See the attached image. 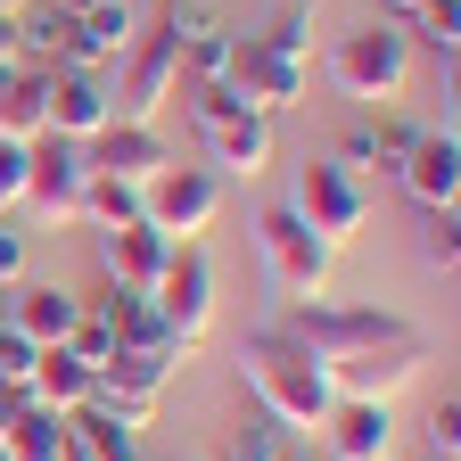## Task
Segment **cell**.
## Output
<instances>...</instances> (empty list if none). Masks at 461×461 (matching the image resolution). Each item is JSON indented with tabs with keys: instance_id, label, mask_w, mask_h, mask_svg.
Listing matches in <instances>:
<instances>
[{
	"instance_id": "obj_1",
	"label": "cell",
	"mask_w": 461,
	"mask_h": 461,
	"mask_svg": "<svg viewBox=\"0 0 461 461\" xmlns=\"http://www.w3.org/2000/svg\"><path fill=\"white\" fill-rule=\"evenodd\" d=\"M240 379H248V395H256V412H272L288 437H321L330 403H338L330 371H321L288 330H256V338L240 346Z\"/></svg>"
},
{
	"instance_id": "obj_2",
	"label": "cell",
	"mask_w": 461,
	"mask_h": 461,
	"mask_svg": "<svg viewBox=\"0 0 461 461\" xmlns=\"http://www.w3.org/2000/svg\"><path fill=\"white\" fill-rule=\"evenodd\" d=\"M321 75L355 99V107H395L403 83H412V33L387 25V17H363L355 33H338L330 58H321Z\"/></svg>"
},
{
	"instance_id": "obj_3",
	"label": "cell",
	"mask_w": 461,
	"mask_h": 461,
	"mask_svg": "<svg viewBox=\"0 0 461 461\" xmlns=\"http://www.w3.org/2000/svg\"><path fill=\"white\" fill-rule=\"evenodd\" d=\"M280 330L297 338L321 371L346 363V355H371V346H403V338H420V321H403L395 305H330V297H305Z\"/></svg>"
},
{
	"instance_id": "obj_4",
	"label": "cell",
	"mask_w": 461,
	"mask_h": 461,
	"mask_svg": "<svg viewBox=\"0 0 461 461\" xmlns=\"http://www.w3.org/2000/svg\"><path fill=\"white\" fill-rule=\"evenodd\" d=\"M305 214V230L321 248H355L363 230H371V182L355 165H338V157H313V165H297V198H288Z\"/></svg>"
},
{
	"instance_id": "obj_5",
	"label": "cell",
	"mask_w": 461,
	"mask_h": 461,
	"mask_svg": "<svg viewBox=\"0 0 461 461\" xmlns=\"http://www.w3.org/2000/svg\"><path fill=\"white\" fill-rule=\"evenodd\" d=\"M222 214V173L214 165H157L149 182H140V222L165 230V240H206Z\"/></svg>"
},
{
	"instance_id": "obj_6",
	"label": "cell",
	"mask_w": 461,
	"mask_h": 461,
	"mask_svg": "<svg viewBox=\"0 0 461 461\" xmlns=\"http://www.w3.org/2000/svg\"><path fill=\"white\" fill-rule=\"evenodd\" d=\"M256 248H264V280L280 288V297H297V305H305V297H321V288H330L338 248L313 240L297 206H264V214H256Z\"/></svg>"
},
{
	"instance_id": "obj_7",
	"label": "cell",
	"mask_w": 461,
	"mask_h": 461,
	"mask_svg": "<svg viewBox=\"0 0 461 461\" xmlns=\"http://www.w3.org/2000/svg\"><path fill=\"white\" fill-rule=\"evenodd\" d=\"M214 288H222V280H214V256H206V240H182V248H173V264H165V280L149 288L182 355H198V346L214 338V305H222Z\"/></svg>"
},
{
	"instance_id": "obj_8",
	"label": "cell",
	"mask_w": 461,
	"mask_h": 461,
	"mask_svg": "<svg viewBox=\"0 0 461 461\" xmlns=\"http://www.w3.org/2000/svg\"><path fill=\"white\" fill-rule=\"evenodd\" d=\"M107 91H115V115H124V124H157L165 99H182V41L165 25H140V41L124 50V67L107 75Z\"/></svg>"
},
{
	"instance_id": "obj_9",
	"label": "cell",
	"mask_w": 461,
	"mask_h": 461,
	"mask_svg": "<svg viewBox=\"0 0 461 461\" xmlns=\"http://www.w3.org/2000/svg\"><path fill=\"white\" fill-rule=\"evenodd\" d=\"M83 182H91V149H83V140L41 132V140H33V182H25V206H33L50 230H67V222H83Z\"/></svg>"
},
{
	"instance_id": "obj_10",
	"label": "cell",
	"mask_w": 461,
	"mask_h": 461,
	"mask_svg": "<svg viewBox=\"0 0 461 461\" xmlns=\"http://www.w3.org/2000/svg\"><path fill=\"white\" fill-rule=\"evenodd\" d=\"M305 58H288V50H272L264 33H240V50H230V83H240V99L256 107V115H288L305 99Z\"/></svg>"
},
{
	"instance_id": "obj_11",
	"label": "cell",
	"mask_w": 461,
	"mask_h": 461,
	"mask_svg": "<svg viewBox=\"0 0 461 461\" xmlns=\"http://www.w3.org/2000/svg\"><path fill=\"white\" fill-rule=\"evenodd\" d=\"M115 124L107 67H50V132L58 140H99Z\"/></svg>"
},
{
	"instance_id": "obj_12",
	"label": "cell",
	"mask_w": 461,
	"mask_h": 461,
	"mask_svg": "<svg viewBox=\"0 0 461 461\" xmlns=\"http://www.w3.org/2000/svg\"><path fill=\"white\" fill-rule=\"evenodd\" d=\"M395 182H403V198H412L420 214H453V198H461V140H453V124H429L412 140V157L395 165Z\"/></svg>"
},
{
	"instance_id": "obj_13",
	"label": "cell",
	"mask_w": 461,
	"mask_h": 461,
	"mask_svg": "<svg viewBox=\"0 0 461 461\" xmlns=\"http://www.w3.org/2000/svg\"><path fill=\"white\" fill-rule=\"evenodd\" d=\"M91 305H99L107 330H115V355H157V363H173V371L190 363L182 346H173V330H165V313H157L149 288H99Z\"/></svg>"
},
{
	"instance_id": "obj_14",
	"label": "cell",
	"mask_w": 461,
	"mask_h": 461,
	"mask_svg": "<svg viewBox=\"0 0 461 461\" xmlns=\"http://www.w3.org/2000/svg\"><path fill=\"white\" fill-rule=\"evenodd\" d=\"M321 445H330V461H395V403L338 395L321 420Z\"/></svg>"
},
{
	"instance_id": "obj_15",
	"label": "cell",
	"mask_w": 461,
	"mask_h": 461,
	"mask_svg": "<svg viewBox=\"0 0 461 461\" xmlns=\"http://www.w3.org/2000/svg\"><path fill=\"white\" fill-rule=\"evenodd\" d=\"M165 379H173V363H157V355H115V363L99 371L91 403H99V412H115L124 429H149L157 403H165Z\"/></svg>"
},
{
	"instance_id": "obj_16",
	"label": "cell",
	"mask_w": 461,
	"mask_h": 461,
	"mask_svg": "<svg viewBox=\"0 0 461 461\" xmlns=\"http://www.w3.org/2000/svg\"><path fill=\"white\" fill-rule=\"evenodd\" d=\"M75 33H67V67H124V50L140 41V9L132 0H91V9H67Z\"/></svg>"
},
{
	"instance_id": "obj_17",
	"label": "cell",
	"mask_w": 461,
	"mask_h": 461,
	"mask_svg": "<svg viewBox=\"0 0 461 461\" xmlns=\"http://www.w3.org/2000/svg\"><path fill=\"white\" fill-rule=\"evenodd\" d=\"M0 305H9V330L33 338V346H67V330L83 321V297L58 280H9L0 288Z\"/></svg>"
},
{
	"instance_id": "obj_18",
	"label": "cell",
	"mask_w": 461,
	"mask_h": 461,
	"mask_svg": "<svg viewBox=\"0 0 461 461\" xmlns=\"http://www.w3.org/2000/svg\"><path fill=\"white\" fill-rule=\"evenodd\" d=\"M173 248H182V240H165V230H149V222L99 230V280L107 288H157L165 264H173Z\"/></svg>"
},
{
	"instance_id": "obj_19",
	"label": "cell",
	"mask_w": 461,
	"mask_h": 461,
	"mask_svg": "<svg viewBox=\"0 0 461 461\" xmlns=\"http://www.w3.org/2000/svg\"><path fill=\"white\" fill-rule=\"evenodd\" d=\"M429 124H412V115H395V107H363L355 124H346V140H338V165H355V173H395L403 157H412V140H420Z\"/></svg>"
},
{
	"instance_id": "obj_20",
	"label": "cell",
	"mask_w": 461,
	"mask_h": 461,
	"mask_svg": "<svg viewBox=\"0 0 461 461\" xmlns=\"http://www.w3.org/2000/svg\"><path fill=\"white\" fill-rule=\"evenodd\" d=\"M91 149V173H115V182H149L157 165H173V140L157 132V124H124V115H115V124L99 132V140H83Z\"/></svg>"
},
{
	"instance_id": "obj_21",
	"label": "cell",
	"mask_w": 461,
	"mask_h": 461,
	"mask_svg": "<svg viewBox=\"0 0 461 461\" xmlns=\"http://www.w3.org/2000/svg\"><path fill=\"white\" fill-rule=\"evenodd\" d=\"M41 132H50V75L9 58V67H0V140H25L33 149Z\"/></svg>"
},
{
	"instance_id": "obj_22",
	"label": "cell",
	"mask_w": 461,
	"mask_h": 461,
	"mask_svg": "<svg viewBox=\"0 0 461 461\" xmlns=\"http://www.w3.org/2000/svg\"><path fill=\"white\" fill-rule=\"evenodd\" d=\"M206 157H214L222 173H240V182H256V173L272 165V115H256V107L222 115V124L206 132Z\"/></svg>"
},
{
	"instance_id": "obj_23",
	"label": "cell",
	"mask_w": 461,
	"mask_h": 461,
	"mask_svg": "<svg viewBox=\"0 0 461 461\" xmlns=\"http://www.w3.org/2000/svg\"><path fill=\"white\" fill-rule=\"evenodd\" d=\"M67 461H140V429H124L99 403H75L67 412Z\"/></svg>"
},
{
	"instance_id": "obj_24",
	"label": "cell",
	"mask_w": 461,
	"mask_h": 461,
	"mask_svg": "<svg viewBox=\"0 0 461 461\" xmlns=\"http://www.w3.org/2000/svg\"><path fill=\"white\" fill-rule=\"evenodd\" d=\"M25 387H33V403H50V412H75V403H91L99 371H91V363H75L67 346H41L33 371H25Z\"/></svg>"
},
{
	"instance_id": "obj_25",
	"label": "cell",
	"mask_w": 461,
	"mask_h": 461,
	"mask_svg": "<svg viewBox=\"0 0 461 461\" xmlns=\"http://www.w3.org/2000/svg\"><path fill=\"white\" fill-rule=\"evenodd\" d=\"M0 461H67V412L25 403V412L0 429Z\"/></svg>"
},
{
	"instance_id": "obj_26",
	"label": "cell",
	"mask_w": 461,
	"mask_h": 461,
	"mask_svg": "<svg viewBox=\"0 0 461 461\" xmlns=\"http://www.w3.org/2000/svg\"><path fill=\"white\" fill-rule=\"evenodd\" d=\"M124 222H140V190L115 182V173H91L83 182V230H124Z\"/></svg>"
},
{
	"instance_id": "obj_27",
	"label": "cell",
	"mask_w": 461,
	"mask_h": 461,
	"mask_svg": "<svg viewBox=\"0 0 461 461\" xmlns=\"http://www.w3.org/2000/svg\"><path fill=\"white\" fill-rule=\"evenodd\" d=\"M403 33H412V41L437 58V67L453 75V58H461V0H429V9H420L412 25H403Z\"/></svg>"
},
{
	"instance_id": "obj_28",
	"label": "cell",
	"mask_w": 461,
	"mask_h": 461,
	"mask_svg": "<svg viewBox=\"0 0 461 461\" xmlns=\"http://www.w3.org/2000/svg\"><path fill=\"white\" fill-rule=\"evenodd\" d=\"M280 453H288V429L272 412H248L240 429L222 437V461H280Z\"/></svg>"
},
{
	"instance_id": "obj_29",
	"label": "cell",
	"mask_w": 461,
	"mask_h": 461,
	"mask_svg": "<svg viewBox=\"0 0 461 461\" xmlns=\"http://www.w3.org/2000/svg\"><path fill=\"white\" fill-rule=\"evenodd\" d=\"M256 33H264L272 50H288V58H305V67H313V0H280Z\"/></svg>"
},
{
	"instance_id": "obj_30",
	"label": "cell",
	"mask_w": 461,
	"mask_h": 461,
	"mask_svg": "<svg viewBox=\"0 0 461 461\" xmlns=\"http://www.w3.org/2000/svg\"><path fill=\"white\" fill-rule=\"evenodd\" d=\"M182 91H190V132H198V140L222 124V115H240V107H248L230 75H214V83H190V75H182Z\"/></svg>"
},
{
	"instance_id": "obj_31",
	"label": "cell",
	"mask_w": 461,
	"mask_h": 461,
	"mask_svg": "<svg viewBox=\"0 0 461 461\" xmlns=\"http://www.w3.org/2000/svg\"><path fill=\"white\" fill-rule=\"evenodd\" d=\"M67 355H75V363H91V371H107V363H115V330H107V313H99L91 297H83V321L67 330Z\"/></svg>"
},
{
	"instance_id": "obj_32",
	"label": "cell",
	"mask_w": 461,
	"mask_h": 461,
	"mask_svg": "<svg viewBox=\"0 0 461 461\" xmlns=\"http://www.w3.org/2000/svg\"><path fill=\"white\" fill-rule=\"evenodd\" d=\"M25 182H33V149L25 140H0V214L25 206Z\"/></svg>"
},
{
	"instance_id": "obj_33",
	"label": "cell",
	"mask_w": 461,
	"mask_h": 461,
	"mask_svg": "<svg viewBox=\"0 0 461 461\" xmlns=\"http://www.w3.org/2000/svg\"><path fill=\"white\" fill-rule=\"evenodd\" d=\"M453 230H461L453 214H420V256H429L437 272H453V264H461V240H453Z\"/></svg>"
},
{
	"instance_id": "obj_34",
	"label": "cell",
	"mask_w": 461,
	"mask_h": 461,
	"mask_svg": "<svg viewBox=\"0 0 461 461\" xmlns=\"http://www.w3.org/2000/svg\"><path fill=\"white\" fill-rule=\"evenodd\" d=\"M429 453H437V461H461V403H453V395L429 412Z\"/></svg>"
},
{
	"instance_id": "obj_35",
	"label": "cell",
	"mask_w": 461,
	"mask_h": 461,
	"mask_svg": "<svg viewBox=\"0 0 461 461\" xmlns=\"http://www.w3.org/2000/svg\"><path fill=\"white\" fill-rule=\"evenodd\" d=\"M25 264H33V248H25V230H17L9 214H0V288H9V280H25Z\"/></svg>"
},
{
	"instance_id": "obj_36",
	"label": "cell",
	"mask_w": 461,
	"mask_h": 461,
	"mask_svg": "<svg viewBox=\"0 0 461 461\" xmlns=\"http://www.w3.org/2000/svg\"><path fill=\"white\" fill-rule=\"evenodd\" d=\"M420 9H429V0H379V17H387V25H412Z\"/></svg>"
},
{
	"instance_id": "obj_37",
	"label": "cell",
	"mask_w": 461,
	"mask_h": 461,
	"mask_svg": "<svg viewBox=\"0 0 461 461\" xmlns=\"http://www.w3.org/2000/svg\"><path fill=\"white\" fill-rule=\"evenodd\" d=\"M17 58V17H0V67Z\"/></svg>"
},
{
	"instance_id": "obj_38",
	"label": "cell",
	"mask_w": 461,
	"mask_h": 461,
	"mask_svg": "<svg viewBox=\"0 0 461 461\" xmlns=\"http://www.w3.org/2000/svg\"><path fill=\"white\" fill-rule=\"evenodd\" d=\"M25 9H33V0H0V17H25Z\"/></svg>"
},
{
	"instance_id": "obj_39",
	"label": "cell",
	"mask_w": 461,
	"mask_h": 461,
	"mask_svg": "<svg viewBox=\"0 0 461 461\" xmlns=\"http://www.w3.org/2000/svg\"><path fill=\"white\" fill-rule=\"evenodd\" d=\"M0 321H9V305H0Z\"/></svg>"
}]
</instances>
